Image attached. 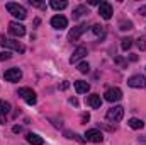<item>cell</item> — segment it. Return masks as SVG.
Segmentation results:
<instances>
[{
	"label": "cell",
	"instance_id": "2e32d148",
	"mask_svg": "<svg viewBox=\"0 0 146 145\" xmlns=\"http://www.w3.org/2000/svg\"><path fill=\"white\" fill-rule=\"evenodd\" d=\"M10 113V103L7 101H0V123L5 121V116Z\"/></svg>",
	"mask_w": 146,
	"mask_h": 145
},
{
	"label": "cell",
	"instance_id": "4dcf8cb0",
	"mask_svg": "<svg viewBox=\"0 0 146 145\" xmlns=\"http://www.w3.org/2000/svg\"><path fill=\"white\" fill-rule=\"evenodd\" d=\"M90 119V114L87 113V114H82V121H88Z\"/></svg>",
	"mask_w": 146,
	"mask_h": 145
},
{
	"label": "cell",
	"instance_id": "f546056e",
	"mask_svg": "<svg viewBox=\"0 0 146 145\" xmlns=\"http://www.w3.org/2000/svg\"><path fill=\"white\" fill-rule=\"evenodd\" d=\"M138 14H139V15H143V17H146V5H141V7H139Z\"/></svg>",
	"mask_w": 146,
	"mask_h": 145
},
{
	"label": "cell",
	"instance_id": "52a82bcc",
	"mask_svg": "<svg viewBox=\"0 0 146 145\" xmlns=\"http://www.w3.org/2000/svg\"><path fill=\"white\" fill-rule=\"evenodd\" d=\"M127 85L134 87V89H145L146 87V79L143 75H133L127 79Z\"/></svg>",
	"mask_w": 146,
	"mask_h": 145
},
{
	"label": "cell",
	"instance_id": "277c9868",
	"mask_svg": "<svg viewBox=\"0 0 146 145\" xmlns=\"http://www.w3.org/2000/svg\"><path fill=\"white\" fill-rule=\"evenodd\" d=\"M122 116H124V108H122V106H114V108H110L109 111L106 113V118H107L109 121H114V123L121 121Z\"/></svg>",
	"mask_w": 146,
	"mask_h": 145
},
{
	"label": "cell",
	"instance_id": "484cf974",
	"mask_svg": "<svg viewBox=\"0 0 146 145\" xmlns=\"http://www.w3.org/2000/svg\"><path fill=\"white\" fill-rule=\"evenodd\" d=\"M136 44H138V48L143 51V50H146V39L145 38H139V39H136Z\"/></svg>",
	"mask_w": 146,
	"mask_h": 145
},
{
	"label": "cell",
	"instance_id": "4fadbf2b",
	"mask_svg": "<svg viewBox=\"0 0 146 145\" xmlns=\"http://www.w3.org/2000/svg\"><path fill=\"white\" fill-rule=\"evenodd\" d=\"M51 26H53L54 29H65V28L68 26V19L63 17V15H54V17L51 19Z\"/></svg>",
	"mask_w": 146,
	"mask_h": 145
},
{
	"label": "cell",
	"instance_id": "cb8c5ba5",
	"mask_svg": "<svg viewBox=\"0 0 146 145\" xmlns=\"http://www.w3.org/2000/svg\"><path fill=\"white\" fill-rule=\"evenodd\" d=\"M78 70L82 73H88V70H90V65L87 63V62H80L78 63Z\"/></svg>",
	"mask_w": 146,
	"mask_h": 145
},
{
	"label": "cell",
	"instance_id": "5bb4252c",
	"mask_svg": "<svg viewBox=\"0 0 146 145\" xmlns=\"http://www.w3.org/2000/svg\"><path fill=\"white\" fill-rule=\"evenodd\" d=\"M87 104H88L90 108H94V109H99L100 104H102V99H100L99 94H90V96L87 97Z\"/></svg>",
	"mask_w": 146,
	"mask_h": 145
},
{
	"label": "cell",
	"instance_id": "44dd1931",
	"mask_svg": "<svg viewBox=\"0 0 146 145\" xmlns=\"http://www.w3.org/2000/svg\"><path fill=\"white\" fill-rule=\"evenodd\" d=\"M65 137L66 138H70V140H76V142H80V144H83L85 142V138H80V135H76V133H73V132H65Z\"/></svg>",
	"mask_w": 146,
	"mask_h": 145
},
{
	"label": "cell",
	"instance_id": "8fae6325",
	"mask_svg": "<svg viewBox=\"0 0 146 145\" xmlns=\"http://www.w3.org/2000/svg\"><path fill=\"white\" fill-rule=\"evenodd\" d=\"M99 14H100L102 19L109 21L110 17H112V5H110L109 2H100V5H99Z\"/></svg>",
	"mask_w": 146,
	"mask_h": 145
},
{
	"label": "cell",
	"instance_id": "3957f363",
	"mask_svg": "<svg viewBox=\"0 0 146 145\" xmlns=\"http://www.w3.org/2000/svg\"><path fill=\"white\" fill-rule=\"evenodd\" d=\"M17 94L27 103V104H31V106H34L36 104V101H37V97H36V92L33 91V89H29V87H21L19 91H17Z\"/></svg>",
	"mask_w": 146,
	"mask_h": 145
},
{
	"label": "cell",
	"instance_id": "e0dca14e",
	"mask_svg": "<svg viewBox=\"0 0 146 145\" xmlns=\"http://www.w3.org/2000/svg\"><path fill=\"white\" fill-rule=\"evenodd\" d=\"M127 125L133 128V130H141L143 126H145V123H143V119H138V118H131L129 121H127Z\"/></svg>",
	"mask_w": 146,
	"mask_h": 145
},
{
	"label": "cell",
	"instance_id": "6da1fadb",
	"mask_svg": "<svg viewBox=\"0 0 146 145\" xmlns=\"http://www.w3.org/2000/svg\"><path fill=\"white\" fill-rule=\"evenodd\" d=\"M0 44L3 48H9V50H14V51H19V53H24L26 51V46L17 41V39H10V38H5V36H0Z\"/></svg>",
	"mask_w": 146,
	"mask_h": 145
},
{
	"label": "cell",
	"instance_id": "7402d4cb",
	"mask_svg": "<svg viewBox=\"0 0 146 145\" xmlns=\"http://www.w3.org/2000/svg\"><path fill=\"white\" fill-rule=\"evenodd\" d=\"M131 44H133V39H131V38H124V39H121V48H122L124 51H127V50L131 48Z\"/></svg>",
	"mask_w": 146,
	"mask_h": 145
},
{
	"label": "cell",
	"instance_id": "ac0fdd59",
	"mask_svg": "<svg viewBox=\"0 0 146 145\" xmlns=\"http://www.w3.org/2000/svg\"><path fill=\"white\" fill-rule=\"evenodd\" d=\"M49 5H51L54 10H63V9H66V5H68V3H66L65 0H51V2H49Z\"/></svg>",
	"mask_w": 146,
	"mask_h": 145
},
{
	"label": "cell",
	"instance_id": "603a6c76",
	"mask_svg": "<svg viewBox=\"0 0 146 145\" xmlns=\"http://www.w3.org/2000/svg\"><path fill=\"white\" fill-rule=\"evenodd\" d=\"M119 29H121V31H131V29H133V22H131V21H122V22L119 24Z\"/></svg>",
	"mask_w": 146,
	"mask_h": 145
},
{
	"label": "cell",
	"instance_id": "7c38bea8",
	"mask_svg": "<svg viewBox=\"0 0 146 145\" xmlns=\"http://www.w3.org/2000/svg\"><path fill=\"white\" fill-rule=\"evenodd\" d=\"M85 55H87V48L85 46H78L73 51V55L70 56V63H78L82 58H85Z\"/></svg>",
	"mask_w": 146,
	"mask_h": 145
},
{
	"label": "cell",
	"instance_id": "ba28073f",
	"mask_svg": "<svg viewBox=\"0 0 146 145\" xmlns=\"http://www.w3.org/2000/svg\"><path fill=\"white\" fill-rule=\"evenodd\" d=\"M9 33H10L12 36L22 38L24 34H26V28H24L21 22H15V21H12V22L9 24Z\"/></svg>",
	"mask_w": 146,
	"mask_h": 145
},
{
	"label": "cell",
	"instance_id": "9a60e30c",
	"mask_svg": "<svg viewBox=\"0 0 146 145\" xmlns=\"http://www.w3.org/2000/svg\"><path fill=\"white\" fill-rule=\"evenodd\" d=\"M75 91H76L78 94H87V92L90 91V84L85 82V80H76V82H75Z\"/></svg>",
	"mask_w": 146,
	"mask_h": 145
},
{
	"label": "cell",
	"instance_id": "d6986e66",
	"mask_svg": "<svg viewBox=\"0 0 146 145\" xmlns=\"http://www.w3.org/2000/svg\"><path fill=\"white\" fill-rule=\"evenodd\" d=\"M83 14H88V9L85 5H78L75 10H73V19H80Z\"/></svg>",
	"mask_w": 146,
	"mask_h": 145
},
{
	"label": "cell",
	"instance_id": "7a4b0ae2",
	"mask_svg": "<svg viewBox=\"0 0 146 145\" xmlns=\"http://www.w3.org/2000/svg\"><path fill=\"white\" fill-rule=\"evenodd\" d=\"M5 7H7L9 14H12V15H14L15 19H19V21H22V19H26V17H27V12H26V9H24L22 5H19V3L9 2Z\"/></svg>",
	"mask_w": 146,
	"mask_h": 145
},
{
	"label": "cell",
	"instance_id": "d6a6232c",
	"mask_svg": "<svg viewBox=\"0 0 146 145\" xmlns=\"http://www.w3.org/2000/svg\"><path fill=\"white\" fill-rule=\"evenodd\" d=\"M12 132H14V133H19V132H21V126H14Z\"/></svg>",
	"mask_w": 146,
	"mask_h": 145
},
{
	"label": "cell",
	"instance_id": "4316f807",
	"mask_svg": "<svg viewBox=\"0 0 146 145\" xmlns=\"http://www.w3.org/2000/svg\"><path fill=\"white\" fill-rule=\"evenodd\" d=\"M29 3H31L33 7H39V9H44V7H46V3H42V2H34V0H29Z\"/></svg>",
	"mask_w": 146,
	"mask_h": 145
},
{
	"label": "cell",
	"instance_id": "5b68a950",
	"mask_svg": "<svg viewBox=\"0 0 146 145\" xmlns=\"http://www.w3.org/2000/svg\"><path fill=\"white\" fill-rule=\"evenodd\" d=\"M121 97H122V91H121L119 87H110V89H107V91L104 92V99L109 101V103H115V101H119Z\"/></svg>",
	"mask_w": 146,
	"mask_h": 145
},
{
	"label": "cell",
	"instance_id": "83f0119b",
	"mask_svg": "<svg viewBox=\"0 0 146 145\" xmlns=\"http://www.w3.org/2000/svg\"><path fill=\"white\" fill-rule=\"evenodd\" d=\"M9 58H10V51H2V53H0V62L9 60Z\"/></svg>",
	"mask_w": 146,
	"mask_h": 145
},
{
	"label": "cell",
	"instance_id": "1f68e13d",
	"mask_svg": "<svg viewBox=\"0 0 146 145\" xmlns=\"http://www.w3.org/2000/svg\"><path fill=\"white\" fill-rule=\"evenodd\" d=\"M88 3H90V5H100V2H99V0H90Z\"/></svg>",
	"mask_w": 146,
	"mask_h": 145
},
{
	"label": "cell",
	"instance_id": "ffe728a7",
	"mask_svg": "<svg viewBox=\"0 0 146 145\" xmlns=\"http://www.w3.org/2000/svg\"><path fill=\"white\" fill-rule=\"evenodd\" d=\"M27 142L31 145H42V138L39 135H36V133H29L27 135Z\"/></svg>",
	"mask_w": 146,
	"mask_h": 145
},
{
	"label": "cell",
	"instance_id": "f1b7e54d",
	"mask_svg": "<svg viewBox=\"0 0 146 145\" xmlns=\"http://www.w3.org/2000/svg\"><path fill=\"white\" fill-rule=\"evenodd\" d=\"M115 63H119L121 67H126L127 63H126V60L124 58H121V56H115Z\"/></svg>",
	"mask_w": 146,
	"mask_h": 145
},
{
	"label": "cell",
	"instance_id": "30bf717a",
	"mask_svg": "<svg viewBox=\"0 0 146 145\" xmlns=\"http://www.w3.org/2000/svg\"><path fill=\"white\" fill-rule=\"evenodd\" d=\"M3 79L7 82H19L22 79V72L19 68H9L7 72L3 73Z\"/></svg>",
	"mask_w": 146,
	"mask_h": 145
},
{
	"label": "cell",
	"instance_id": "8992f818",
	"mask_svg": "<svg viewBox=\"0 0 146 145\" xmlns=\"http://www.w3.org/2000/svg\"><path fill=\"white\" fill-rule=\"evenodd\" d=\"M85 140H87V142H94V144H100V142L104 140V135H102L100 130L92 128V130H87V133H85Z\"/></svg>",
	"mask_w": 146,
	"mask_h": 145
},
{
	"label": "cell",
	"instance_id": "d4e9b609",
	"mask_svg": "<svg viewBox=\"0 0 146 145\" xmlns=\"http://www.w3.org/2000/svg\"><path fill=\"white\" fill-rule=\"evenodd\" d=\"M92 31H94V34H95V36H104V28H102V26H99V24L92 26Z\"/></svg>",
	"mask_w": 146,
	"mask_h": 145
},
{
	"label": "cell",
	"instance_id": "9c48e42d",
	"mask_svg": "<svg viewBox=\"0 0 146 145\" xmlns=\"http://www.w3.org/2000/svg\"><path fill=\"white\" fill-rule=\"evenodd\" d=\"M87 29H88V26H87L85 22H83V24H80V26H75L72 31L68 33V39H70L72 43H73V41H76V39L82 36V34H83V33H85Z\"/></svg>",
	"mask_w": 146,
	"mask_h": 145
}]
</instances>
